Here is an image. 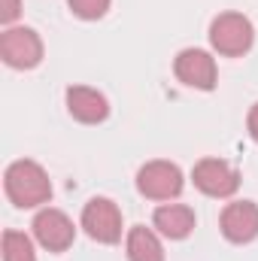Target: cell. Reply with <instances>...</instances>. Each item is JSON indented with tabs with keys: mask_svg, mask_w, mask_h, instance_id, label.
<instances>
[{
	"mask_svg": "<svg viewBox=\"0 0 258 261\" xmlns=\"http://www.w3.org/2000/svg\"><path fill=\"white\" fill-rule=\"evenodd\" d=\"M246 128H249V137L258 143V103L249 110V119H246Z\"/></svg>",
	"mask_w": 258,
	"mask_h": 261,
	"instance_id": "2e32d148",
	"label": "cell"
},
{
	"mask_svg": "<svg viewBox=\"0 0 258 261\" xmlns=\"http://www.w3.org/2000/svg\"><path fill=\"white\" fill-rule=\"evenodd\" d=\"M152 222H155V228H158L164 237H170V240H186L194 231V210L186 206V203H164V206L155 210Z\"/></svg>",
	"mask_w": 258,
	"mask_h": 261,
	"instance_id": "8fae6325",
	"label": "cell"
},
{
	"mask_svg": "<svg viewBox=\"0 0 258 261\" xmlns=\"http://www.w3.org/2000/svg\"><path fill=\"white\" fill-rule=\"evenodd\" d=\"M67 6H70L73 15H79V18H85V21H97V18L107 15L110 0H67Z\"/></svg>",
	"mask_w": 258,
	"mask_h": 261,
	"instance_id": "5bb4252c",
	"label": "cell"
},
{
	"mask_svg": "<svg viewBox=\"0 0 258 261\" xmlns=\"http://www.w3.org/2000/svg\"><path fill=\"white\" fill-rule=\"evenodd\" d=\"M194 186L207 197H231L240 189V173L222 158H203L192 170Z\"/></svg>",
	"mask_w": 258,
	"mask_h": 261,
	"instance_id": "52a82bcc",
	"label": "cell"
},
{
	"mask_svg": "<svg viewBox=\"0 0 258 261\" xmlns=\"http://www.w3.org/2000/svg\"><path fill=\"white\" fill-rule=\"evenodd\" d=\"M82 228L91 240L113 246L122 240V213L110 197H91L82 210Z\"/></svg>",
	"mask_w": 258,
	"mask_h": 261,
	"instance_id": "5b68a950",
	"label": "cell"
},
{
	"mask_svg": "<svg viewBox=\"0 0 258 261\" xmlns=\"http://www.w3.org/2000/svg\"><path fill=\"white\" fill-rule=\"evenodd\" d=\"M67 113L82 125H100L110 116V103L100 91L88 85H70L67 88Z\"/></svg>",
	"mask_w": 258,
	"mask_h": 261,
	"instance_id": "30bf717a",
	"label": "cell"
},
{
	"mask_svg": "<svg viewBox=\"0 0 258 261\" xmlns=\"http://www.w3.org/2000/svg\"><path fill=\"white\" fill-rule=\"evenodd\" d=\"M186 186L183 170L170 161H149L137 173V192L149 200H173Z\"/></svg>",
	"mask_w": 258,
	"mask_h": 261,
	"instance_id": "277c9868",
	"label": "cell"
},
{
	"mask_svg": "<svg viewBox=\"0 0 258 261\" xmlns=\"http://www.w3.org/2000/svg\"><path fill=\"white\" fill-rule=\"evenodd\" d=\"M255 43V28L246 15L240 12H222L210 24V46L225 55V58H240L252 49Z\"/></svg>",
	"mask_w": 258,
	"mask_h": 261,
	"instance_id": "7a4b0ae2",
	"label": "cell"
},
{
	"mask_svg": "<svg viewBox=\"0 0 258 261\" xmlns=\"http://www.w3.org/2000/svg\"><path fill=\"white\" fill-rule=\"evenodd\" d=\"M222 234L231 243H252L258 237V203L252 200H234L222 210Z\"/></svg>",
	"mask_w": 258,
	"mask_h": 261,
	"instance_id": "9c48e42d",
	"label": "cell"
},
{
	"mask_svg": "<svg viewBox=\"0 0 258 261\" xmlns=\"http://www.w3.org/2000/svg\"><path fill=\"white\" fill-rule=\"evenodd\" d=\"M0 58L12 70H34L43 61V40L34 28H6L0 34Z\"/></svg>",
	"mask_w": 258,
	"mask_h": 261,
	"instance_id": "3957f363",
	"label": "cell"
},
{
	"mask_svg": "<svg viewBox=\"0 0 258 261\" xmlns=\"http://www.w3.org/2000/svg\"><path fill=\"white\" fill-rule=\"evenodd\" d=\"M128 261H164V246L155 237V231H149L146 225H134L128 231Z\"/></svg>",
	"mask_w": 258,
	"mask_h": 261,
	"instance_id": "7c38bea8",
	"label": "cell"
},
{
	"mask_svg": "<svg viewBox=\"0 0 258 261\" xmlns=\"http://www.w3.org/2000/svg\"><path fill=\"white\" fill-rule=\"evenodd\" d=\"M173 73L183 85L197 91H213L216 88V58L203 49H183L173 61Z\"/></svg>",
	"mask_w": 258,
	"mask_h": 261,
	"instance_id": "ba28073f",
	"label": "cell"
},
{
	"mask_svg": "<svg viewBox=\"0 0 258 261\" xmlns=\"http://www.w3.org/2000/svg\"><path fill=\"white\" fill-rule=\"evenodd\" d=\"M31 228H34L37 243L43 249H49V252H67L73 246V240H76V228H73L70 216L61 213V210H55V206L40 210L34 216V225Z\"/></svg>",
	"mask_w": 258,
	"mask_h": 261,
	"instance_id": "8992f818",
	"label": "cell"
},
{
	"mask_svg": "<svg viewBox=\"0 0 258 261\" xmlns=\"http://www.w3.org/2000/svg\"><path fill=\"white\" fill-rule=\"evenodd\" d=\"M3 189H6V197H9L15 206H21V210L43 206V203H49V197H52L49 173H46L37 161H31V158L12 161V164L6 167Z\"/></svg>",
	"mask_w": 258,
	"mask_h": 261,
	"instance_id": "6da1fadb",
	"label": "cell"
},
{
	"mask_svg": "<svg viewBox=\"0 0 258 261\" xmlns=\"http://www.w3.org/2000/svg\"><path fill=\"white\" fill-rule=\"evenodd\" d=\"M3 261H37L31 237L21 231H3Z\"/></svg>",
	"mask_w": 258,
	"mask_h": 261,
	"instance_id": "4fadbf2b",
	"label": "cell"
},
{
	"mask_svg": "<svg viewBox=\"0 0 258 261\" xmlns=\"http://www.w3.org/2000/svg\"><path fill=\"white\" fill-rule=\"evenodd\" d=\"M21 12V0H0V21L3 24H12Z\"/></svg>",
	"mask_w": 258,
	"mask_h": 261,
	"instance_id": "9a60e30c",
	"label": "cell"
}]
</instances>
